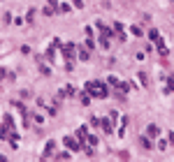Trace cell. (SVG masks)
Instances as JSON below:
<instances>
[{"label":"cell","mask_w":174,"mask_h":162,"mask_svg":"<svg viewBox=\"0 0 174 162\" xmlns=\"http://www.w3.org/2000/svg\"><path fill=\"white\" fill-rule=\"evenodd\" d=\"M146 134L148 137H158V134H160V128H158V125H148V128H146Z\"/></svg>","instance_id":"obj_2"},{"label":"cell","mask_w":174,"mask_h":162,"mask_svg":"<svg viewBox=\"0 0 174 162\" xmlns=\"http://www.w3.org/2000/svg\"><path fill=\"white\" fill-rule=\"evenodd\" d=\"M139 141H142V146H144V148H151V141H148L146 137H142V139H139Z\"/></svg>","instance_id":"obj_6"},{"label":"cell","mask_w":174,"mask_h":162,"mask_svg":"<svg viewBox=\"0 0 174 162\" xmlns=\"http://www.w3.org/2000/svg\"><path fill=\"white\" fill-rule=\"evenodd\" d=\"M132 35H135V37H142V30H139L137 26H132Z\"/></svg>","instance_id":"obj_7"},{"label":"cell","mask_w":174,"mask_h":162,"mask_svg":"<svg viewBox=\"0 0 174 162\" xmlns=\"http://www.w3.org/2000/svg\"><path fill=\"white\" fill-rule=\"evenodd\" d=\"M65 144H68L72 151H79V148H81V146H77V144H74V139H70V137H65Z\"/></svg>","instance_id":"obj_5"},{"label":"cell","mask_w":174,"mask_h":162,"mask_svg":"<svg viewBox=\"0 0 174 162\" xmlns=\"http://www.w3.org/2000/svg\"><path fill=\"white\" fill-rule=\"evenodd\" d=\"M0 162H7V158H5V155H0Z\"/></svg>","instance_id":"obj_8"},{"label":"cell","mask_w":174,"mask_h":162,"mask_svg":"<svg viewBox=\"0 0 174 162\" xmlns=\"http://www.w3.org/2000/svg\"><path fill=\"white\" fill-rule=\"evenodd\" d=\"M86 88L91 90V95H93V97H107V86L100 84V81H91Z\"/></svg>","instance_id":"obj_1"},{"label":"cell","mask_w":174,"mask_h":162,"mask_svg":"<svg viewBox=\"0 0 174 162\" xmlns=\"http://www.w3.org/2000/svg\"><path fill=\"white\" fill-rule=\"evenodd\" d=\"M100 125L104 128V132H107V134H112V132H114V130H112V123H109L107 118H102V120H100Z\"/></svg>","instance_id":"obj_3"},{"label":"cell","mask_w":174,"mask_h":162,"mask_svg":"<svg viewBox=\"0 0 174 162\" xmlns=\"http://www.w3.org/2000/svg\"><path fill=\"white\" fill-rule=\"evenodd\" d=\"M53 148H56V144H53V141H46V148H44V158H46V155H51V153H53Z\"/></svg>","instance_id":"obj_4"}]
</instances>
